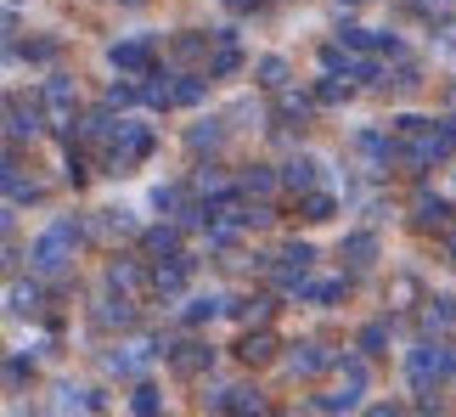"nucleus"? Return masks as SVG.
<instances>
[{
  "instance_id": "f257e3e1",
  "label": "nucleus",
  "mask_w": 456,
  "mask_h": 417,
  "mask_svg": "<svg viewBox=\"0 0 456 417\" xmlns=\"http://www.w3.org/2000/svg\"><path fill=\"white\" fill-rule=\"evenodd\" d=\"M152 130L147 125H130V119H118V130H113V142H108V152H102V169L108 176H130L135 164H147L152 159Z\"/></svg>"
},
{
  "instance_id": "f03ea898",
  "label": "nucleus",
  "mask_w": 456,
  "mask_h": 417,
  "mask_svg": "<svg viewBox=\"0 0 456 417\" xmlns=\"http://www.w3.org/2000/svg\"><path fill=\"white\" fill-rule=\"evenodd\" d=\"M74 249H79V242L68 237L57 220H51L45 232L28 242V266L40 271V276H68V271H74Z\"/></svg>"
},
{
  "instance_id": "7ed1b4c3",
  "label": "nucleus",
  "mask_w": 456,
  "mask_h": 417,
  "mask_svg": "<svg viewBox=\"0 0 456 417\" xmlns=\"http://www.w3.org/2000/svg\"><path fill=\"white\" fill-rule=\"evenodd\" d=\"M406 378H411L417 395H440V384L451 378V350L445 344H417L406 356Z\"/></svg>"
},
{
  "instance_id": "20e7f679",
  "label": "nucleus",
  "mask_w": 456,
  "mask_h": 417,
  "mask_svg": "<svg viewBox=\"0 0 456 417\" xmlns=\"http://www.w3.org/2000/svg\"><path fill=\"white\" fill-rule=\"evenodd\" d=\"M45 130V96L40 102H23V96H6V142H17V147H23V142H34V135H40Z\"/></svg>"
},
{
  "instance_id": "39448f33",
  "label": "nucleus",
  "mask_w": 456,
  "mask_h": 417,
  "mask_svg": "<svg viewBox=\"0 0 456 417\" xmlns=\"http://www.w3.org/2000/svg\"><path fill=\"white\" fill-rule=\"evenodd\" d=\"M108 62H113V74H152V34H142V40H113Z\"/></svg>"
},
{
  "instance_id": "423d86ee",
  "label": "nucleus",
  "mask_w": 456,
  "mask_h": 417,
  "mask_svg": "<svg viewBox=\"0 0 456 417\" xmlns=\"http://www.w3.org/2000/svg\"><path fill=\"white\" fill-rule=\"evenodd\" d=\"M191 266H198L191 254L158 259V266H152V293H158V299H181V293H186V276H191Z\"/></svg>"
},
{
  "instance_id": "0eeeda50",
  "label": "nucleus",
  "mask_w": 456,
  "mask_h": 417,
  "mask_svg": "<svg viewBox=\"0 0 456 417\" xmlns=\"http://www.w3.org/2000/svg\"><path fill=\"white\" fill-rule=\"evenodd\" d=\"M411 225L417 232H451V198H440V192H417L411 198Z\"/></svg>"
},
{
  "instance_id": "6e6552de",
  "label": "nucleus",
  "mask_w": 456,
  "mask_h": 417,
  "mask_svg": "<svg viewBox=\"0 0 456 417\" xmlns=\"http://www.w3.org/2000/svg\"><path fill=\"white\" fill-rule=\"evenodd\" d=\"M169 367H175V378H203L208 367H215V344H203V339L175 344V350H169Z\"/></svg>"
},
{
  "instance_id": "1a4fd4ad",
  "label": "nucleus",
  "mask_w": 456,
  "mask_h": 417,
  "mask_svg": "<svg viewBox=\"0 0 456 417\" xmlns=\"http://www.w3.org/2000/svg\"><path fill=\"white\" fill-rule=\"evenodd\" d=\"M338 361H344V350H327V344H293L288 372H293V378H315V372L338 367Z\"/></svg>"
},
{
  "instance_id": "9d476101",
  "label": "nucleus",
  "mask_w": 456,
  "mask_h": 417,
  "mask_svg": "<svg viewBox=\"0 0 456 417\" xmlns=\"http://www.w3.org/2000/svg\"><path fill=\"white\" fill-rule=\"evenodd\" d=\"M40 96H45V108H51V119H57V125H74L79 91H74V79H68V74H51V79L40 85Z\"/></svg>"
},
{
  "instance_id": "9b49d317",
  "label": "nucleus",
  "mask_w": 456,
  "mask_h": 417,
  "mask_svg": "<svg viewBox=\"0 0 456 417\" xmlns=\"http://www.w3.org/2000/svg\"><path fill=\"white\" fill-rule=\"evenodd\" d=\"M181 232H186L181 220H175V225H164V220L147 225V232H142V254L152 259V266H158V259H175V254H181Z\"/></svg>"
},
{
  "instance_id": "f8f14e48",
  "label": "nucleus",
  "mask_w": 456,
  "mask_h": 417,
  "mask_svg": "<svg viewBox=\"0 0 456 417\" xmlns=\"http://www.w3.org/2000/svg\"><path fill=\"white\" fill-rule=\"evenodd\" d=\"M6 310H12L17 322H23V316L34 322V316L45 310V288H40V282H12V288H6Z\"/></svg>"
},
{
  "instance_id": "ddd939ff",
  "label": "nucleus",
  "mask_w": 456,
  "mask_h": 417,
  "mask_svg": "<svg viewBox=\"0 0 456 417\" xmlns=\"http://www.w3.org/2000/svg\"><path fill=\"white\" fill-rule=\"evenodd\" d=\"M315 181H322V164H315L310 159V152H299V159H288L282 164V186H288V192H315Z\"/></svg>"
},
{
  "instance_id": "4468645a",
  "label": "nucleus",
  "mask_w": 456,
  "mask_h": 417,
  "mask_svg": "<svg viewBox=\"0 0 456 417\" xmlns=\"http://www.w3.org/2000/svg\"><path fill=\"white\" fill-rule=\"evenodd\" d=\"M271 310H276L271 293H248V299H232V305H225V316H237L242 327H265Z\"/></svg>"
},
{
  "instance_id": "2eb2a0df",
  "label": "nucleus",
  "mask_w": 456,
  "mask_h": 417,
  "mask_svg": "<svg viewBox=\"0 0 456 417\" xmlns=\"http://www.w3.org/2000/svg\"><path fill=\"white\" fill-rule=\"evenodd\" d=\"M361 395H366V384H361V378H344V384L338 389H332V395H315V412H355L361 406Z\"/></svg>"
},
{
  "instance_id": "dca6fc26",
  "label": "nucleus",
  "mask_w": 456,
  "mask_h": 417,
  "mask_svg": "<svg viewBox=\"0 0 456 417\" xmlns=\"http://www.w3.org/2000/svg\"><path fill=\"white\" fill-rule=\"evenodd\" d=\"M96 327H118V333H125V327H135V305H130V293H118V288H113V299H102V305H96Z\"/></svg>"
},
{
  "instance_id": "f3484780",
  "label": "nucleus",
  "mask_w": 456,
  "mask_h": 417,
  "mask_svg": "<svg viewBox=\"0 0 456 417\" xmlns=\"http://www.w3.org/2000/svg\"><path fill=\"white\" fill-rule=\"evenodd\" d=\"M142 102H147V108H158V113H164V108H175V74H169V68H152V74H147V85H142Z\"/></svg>"
},
{
  "instance_id": "a211bd4d",
  "label": "nucleus",
  "mask_w": 456,
  "mask_h": 417,
  "mask_svg": "<svg viewBox=\"0 0 456 417\" xmlns=\"http://www.w3.org/2000/svg\"><path fill=\"white\" fill-rule=\"evenodd\" d=\"M338 254H344L355 271H366V266L378 259V237H372V232H349V237L338 242Z\"/></svg>"
},
{
  "instance_id": "6ab92c4d",
  "label": "nucleus",
  "mask_w": 456,
  "mask_h": 417,
  "mask_svg": "<svg viewBox=\"0 0 456 417\" xmlns=\"http://www.w3.org/2000/svg\"><path fill=\"white\" fill-rule=\"evenodd\" d=\"M276 356V339L259 327V333H242L237 339V361H248V367H265V361Z\"/></svg>"
},
{
  "instance_id": "aec40b11",
  "label": "nucleus",
  "mask_w": 456,
  "mask_h": 417,
  "mask_svg": "<svg viewBox=\"0 0 456 417\" xmlns=\"http://www.w3.org/2000/svg\"><path fill=\"white\" fill-rule=\"evenodd\" d=\"M225 142V119H198V125L186 130V147L191 152H215Z\"/></svg>"
},
{
  "instance_id": "412c9836",
  "label": "nucleus",
  "mask_w": 456,
  "mask_h": 417,
  "mask_svg": "<svg viewBox=\"0 0 456 417\" xmlns=\"http://www.w3.org/2000/svg\"><path fill=\"white\" fill-rule=\"evenodd\" d=\"M276 186H282V169H271V164L242 169V192H248V198H271Z\"/></svg>"
},
{
  "instance_id": "4be33fe9",
  "label": "nucleus",
  "mask_w": 456,
  "mask_h": 417,
  "mask_svg": "<svg viewBox=\"0 0 456 417\" xmlns=\"http://www.w3.org/2000/svg\"><path fill=\"white\" fill-rule=\"evenodd\" d=\"M423 327H428V333H451V327H456V299H451V293H434V299H428Z\"/></svg>"
},
{
  "instance_id": "5701e85b",
  "label": "nucleus",
  "mask_w": 456,
  "mask_h": 417,
  "mask_svg": "<svg viewBox=\"0 0 456 417\" xmlns=\"http://www.w3.org/2000/svg\"><path fill=\"white\" fill-rule=\"evenodd\" d=\"M96 232L102 237H142V225H135L130 208H102V215H96Z\"/></svg>"
},
{
  "instance_id": "b1692460",
  "label": "nucleus",
  "mask_w": 456,
  "mask_h": 417,
  "mask_svg": "<svg viewBox=\"0 0 456 417\" xmlns=\"http://www.w3.org/2000/svg\"><path fill=\"white\" fill-rule=\"evenodd\" d=\"M215 316H225V299H220V293H198V299L181 310L186 327H203V322H215Z\"/></svg>"
},
{
  "instance_id": "393cba45",
  "label": "nucleus",
  "mask_w": 456,
  "mask_h": 417,
  "mask_svg": "<svg viewBox=\"0 0 456 417\" xmlns=\"http://www.w3.org/2000/svg\"><path fill=\"white\" fill-rule=\"evenodd\" d=\"M276 96H282V102H276V113H282V125H293V119L305 125V119H310L315 108H322L315 96H299V91H276Z\"/></svg>"
},
{
  "instance_id": "a878e982",
  "label": "nucleus",
  "mask_w": 456,
  "mask_h": 417,
  "mask_svg": "<svg viewBox=\"0 0 456 417\" xmlns=\"http://www.w3.org/2000/svg\"><path fill=\"white\" fill-rule=\"evenodd\" d=\"M108 288H118V293H135V288H142V266L118 254L113 266H108Z\"/></svg>"
},
{
  "instance_id": "bb28decb",
  "label": "nucleus",
  "mask_w": 456,
  "mask_h": 417,
  "mask_svg": "<svg viewBox=\"0 0 456 417\" xmlns=\"http://www.w3.org/2000/svg\"><path fill=\"white\" fill-rule=\"evenodd\" d=\"M355 350L361 356H383V350H389V322H366L355 333Z\"/></svg>"
},
{
  "instance_id": "cd10ccee",
  "label": "nucleus",
  "mask_w": 456,
  "mask_h": 417,
  "mask_svg": "<svg viewBox=\"0 0 456 417\" xmlns=\"http://www.w3.org/2000/svg\"><path fill=\"white\" fill-rule=\"evenodd\" d=\"M203 96H208V85L198 74H175V108H198Z\"/></svg>"
},
{
  "instance_id": "c85d7f7f",
  "label": "nucleus",
  "mask_w": 456,
  "mask_h": 417,
  "mask_svg": "<svg viewBox=\"0 0 456 417\" xmlns=\"http://www.w3.org/2000/svg\"><path fill=\"white\" fill-rule=\"evenodd\" d=\"M254 79L265 85V91H288V62H282V57H259Z\"/></svg>"
},
{
  "instance_id": "c756f323",
  "label": "nucleus",
  "mask_w": 456,
  "mask_h": 417,
  "mask_svg": "<svg viewBox=\"0 0 456 417\" xmlns=\"http://www.w3.org/2000/svg\"><path fill=\"white\" fill-rule=\"evenodd\" d=\"M344 293H349V282H305L299 299H310V305H338Z\"/></svg>"
},
{
  "instance_id": "7c9ffc66",
  "label": "nucleus",
  "mask_w": 456,
  "mask_h": 417,
  "mask_svg": "<svg viewBox=\"0 0 456 417\" xmlns=\"http://www.w3.org/2000/svg\"><path fill=\"white\" fill-rule=\"evenodd\" d=\"M237 68H242V51L220 40V51H215V57H208V74H215V79H232Z\"/></svg>"
},
{
  "instance_id": "2f4dec72",
  "label": "nucleus",
  "mask_w": 456,
  "mask_h": 417,
  "mask_svg": "<svg viewBox=\"0 0 456 417\" xmlns=\"http://www.w3.org/2000/svg\"><path fill=\"white\" fill-rule=\"evenodd\" d=\"M332 215H338V198H332V192H305V220L322 225V220H332Z\"/></svg>"
},
{
  "instance_id": "473e14b6",
  "label": "nucleus",
  "mask_w": 456,
  "mask_h": 417,
  "mask_svg": "<svg viewBox=\"0 0 456 417\" xmlns=\"http://www.w3.org/2000/svg\"><path fill=\"white\" fill-rule=\"evenodd\" d=\"M315 102H322V108H338V102H349V85H344V74H327L322 85H315Z\"/></svg>"
},
{
  "instance_id": "72a5a7b5",
  "label": "nucleus",
  "mask_w": 456,
  "mask_h": 417,
  "mask_svg": "<svg viewBox=\"0 0 456 417\" xmlns=\"http://www.w3.org/2000/svg\"><path fill=\"white\" fill-rule=\"evenodd\" d=\"M417 85H423V68H417V62H400L395 74H389V91H400V96H411Z\"/></svg>"
},
{
  "instance_id": "f704fd0d",
  "label": "nucleus",
  "mask_w": 456,
  "mask_h": 417,
  "mask_svg": "<svg viewBox=\"0 0 456 417\" xmlns=\"http://www.w3.org/2000/svg\"><path fill=\"white\" fill-rule=\"evenodd\" d=\"M158 406H164V395H158V384H135V389H130V412H142V417H152Z\"/></svg>"
},
{
  "instance_id": "c9c22d12",
  "label": "nucleus",
  "mask_w": 456,
  "mask_h": 417,
  "mask_svg": "<svg viewBox=\"0 0 456 417\" xmlns=\"http://www.w3.org/2000/svg\"><path fill=\"white\" fill-rule=\"evenodd\" d=\"M175 57L181 62H208V40L203 34H181V40H175Z\"/></svg>"
},
{
  "instance_id": "e433bc0d",
  "label": "nucleus",
  "mask_w": 456,
  "mask_h": 417,
  "mask_svg": "<svg viewBox=\"0 0 456 417\" xmlns=\"http://www.w3.org/2000/svg\"><path fill=\"white\" fill-rule=\"evenodd\" d=\"M338 40L349 45V51H378V29H361V23H344V34Z\"/></svg>"
},
{
  "instance_id": "4c0bfd02",
  "label": "nucleus",
  "mask_w": 456,
  "mask_h": 417,
  "mask_svg": "<svg viewBox=\"0 0 456 417\" xmlns=\"http://www.w3.org/2000/svg\"><path fill=\"white\" fill-rule=\"evenodd\" d=\"M57 412H91V389L62 384V389H57Z\"/></svg>"
},
{
  "instance_id": "58836bf2",
  "label": "nucleus",
  "mask_w": 456,
  "mask_h": 417,
  "mask_svg": "<svg viewBox=\"0 0 456 417\" xmlns=\"http://www.w3.org/2000/svg\"><path fill=\"white\" fill-rule=\"evenodd\" d=\"M423 130H434V119H423V113H400L395 119V135H400V142H411V135H423Z\"/></svg>"
},
{
  "instance_id": "ea45409f",
  "label": "nucleus",
  "mask_w": 456,
  "mask_h": 417,
  "mask_svg": "<svg viewBox=\"0 0 456 417\" xmlns=\"http://www.w3.org/2000/svg\"><path fill=\"white\" fill-rule=\"evenodd\" d=\"M12 57H28V62H51V57H57V40H28V45H12Z\"/></svg>"
},
{
  "instance_id": "a19ab883",
  "label": "nucleus",
  "mask_w": 456,
  "mask_h": 417,
  "mask_svg": "<svg viewBox=\"0 0 456 417\" xmlns=\"http://www.w3.org/2000/svg\"><path fill=\"white\" fill-rule=\"evenodd\" d=\"M28 378H34V361H28V356H6V384H12V389H23Z\"/></svg>"
},
{
  "instance_id": "79ce46f5",
  "label": "nucleus",
  "mask_w": 456,
  "mask_h": 417,
  "mask_svg": "<svg viewBox=\"0 0 456 417\" xmlns=\"http://www.w3.org/2000/svg\"><path fill=\"white\" fill-rule=\"evenodd\" d=\"M108 102H113V108H130V102H142V85H130V79L118 85V79H113V85H108Z\"/></svg>"
},
{
  "instance_id": "37998d69",
  "label": "nucleus",
  "mask_w": 456,
  "mask_h": 417,
  "mask_svg": "<svg viewBox=\"0 0 456 417\" xmlns=\"http://www.w3.org/2000/svg\"><path fill=\"white\" fill-rule=\"evenodd\" d=\"M191 186H198V192L208 198V192H220L225 181H220V169H215V164H203V169H198V181H191Z\"/></svg>"
},
{
  "instance_id": "c03bdc74",
  "label": "nucleus",
  "mask_w": 456,
  "mask_h": 417,
  "mask_svg": "<svg viewBox=\"0 0 456 417\" xmlns=\"http://www.w3.org/2000/svg\"><path fill=\"white\" fill-rule=\"evenodd\" d=\"M232 12H254V6H265V0H225Z\"/></svg>"
},
{
  "instance_id": "a18cd8bd",
  "label": "nucleus",
  "mask_w": 456,
  "mask_h": 417,
  "mask_svg": "<svg viewBox=\"0 0 456 417\" xmlns=\"http://www.w3.org/2000/svg\"><path fill=\"white\" fill-rule=\"evenodd\" d=\"M445 259H451V266H456V232L445 237Z\"/></svg>"
},
{
  "instance_id": "49530a36",
  "label": "nucleus",
  "mask_w": 456,
  "mask_h": 417,
  "mask_svg": "<svg viewBox=\"0 0 456 417\" xmlns=\"http://www.w3.org/2000/svg\"><path fill=\"white\" fill-rule=\"evenodd\" d=\"M118 6H147V0H118Z\"/></svg>"
},
{
  "instance_id": "de8ad7c7",
  "label": "nucleus",
  "mask_w": 456,
  "mask_h": 417,
  "mask_svg": "<svg viewBox=\"0 0 456 417\" xmlns=\"http://www.w3.org/2000/svg\"><path fill=\"white\" fill-rule=\"evenodd\" d=\"M6 6H23V0H6Z\"/></svg>"
}]
</instances>
